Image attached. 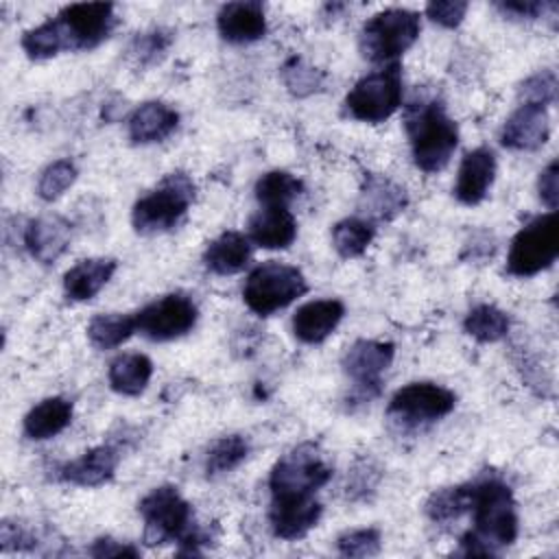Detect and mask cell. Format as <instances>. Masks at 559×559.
I'll return each instance as SVG.
<instances>
[{"label":"cell","instance_id":"e575fe53","mask_svg":"<svg viewBox=\"0 0 559 559\" xmlns=\"http://www.w3.org/2000/svg\"><path fill=\"white\" fill-rule=\"evenodd\" d=\"M76 179V166L70 159L52 162L39 177L37 192L44 201L59 199Z\"/></svg>","mask_w":559,"mask_h":559},{"label":"cell","instance_id":"4dcf8cb0","mask_svg":"<svg viewBox=\"0 0 559 559\" xmlns=\"http://www.w3.org/2000/svg\"><path fill=\"white\" fill-rule=\"evenodd\" d=\"M472 507V485H459L435 491L426 502V513L435 522H448L469 511Z\"/></svg>","mask_w":559,"mask_h":559},{"label":"cell","instance_id":"8fae6325","mask_svg":"<svg viewBox=\"0 0 559 559\" xmlns=\"http://www.w3.org/2000/svg\"><path fill=\"white\" fill-rule=\"evenodd\" d=\"M456 404L450 389L432 382H413L402 386L389 402V415L402 424H421L445 417Z\"/></svg>","mask_w":559,"mask_h":559},{"label":"cell","instance_id":"ab89813d","mask_svg":"<svg viewBox=\"0 0 559 559\" xmlns=\"http://www.w3.org/2000/svg\"><path fill=\"white\" fill-rule=\"evenodd\" d=\"M168 41H170V37H166V33H162V31L142 33L140 37H135L131 52L140 59V63H151L166 50Z\"/></svg>","mask_w":559,"mask_h":559},{"label":"cell","instance_id":"603a6c76","mask_svg":"<svg viewBox=\"0 0 559 559\" xmlns=\"http://www.w3.org/2000/svg\"><path fill=\"white\" fill-rule=\"evenodd\" d=\"M116 260L111 258H90L74 264L63 275V290L74 301L92 299L114 275Z\"/></svg>","mask_w":559,"mask_h":559},{"label":"cell","instance_id":"4316f807","mask_svg":"<svg viewBox=\"0 0 559 559\" xmlns=\"http://www.w3.org/2000/svg\"><path fill=\"white\" fill-rule=\"evenodd\" d=\"M362 205L373 218H393L406 205V194L400 186L382 177H369L367 188L362 190Z\"/></svg>","mask_w":559,"mask_h":559},{"label":"cell","instance_id":"4fadbf2b","mask_svg":"<svg viewBox=\"0 0 559 559\" xmlns=\"http://www.w3.org/2000/svg\"><path fill=\"white\" fill-rule=\"evenodd\" d=\"M395 347L384 341H356L343 356L345 373L356 382V386L376 395L380 389V373L391 365Z\"/></svg>","mask_w":559,"mask_h":559},{"label":"cell","instance_id":"836d02e7","mask_svg":"<svg viewBox=\"0 0 559 559\" xmlns=\"http://www.w3.org/2000/svg\"><path fill=\"white\" fill-rule=\"evenodd\" d=\"M247 452H249V443L240 435H229L218 439L207 452V461H205L207 476H216L234 469L240 461H245Z\"/></svg>","mask_w":559,"mask_h":559},{"label":"cell","instance_id":"d4e9b609","mask_svg":"<svg viewBox=\"0 0 559 559\" xmlns=\"http://www.w3.org/2000/svg\"><path fill=\"white\" fill-rule=\"evenodd\" d=\"M72 419V404L66 397H46L24 417V432L31 439H50Z\"/></svg>","mask_w":559,"mask_h":559},{"label":"cell","instance_id":"30bf717a","mask_svg":"<svg viewBox=\"0 0 559 559\" xmlns=\"http://www.w3.org/2000/svg\"><path fill=\"white\" fill-rule=\"evenodd\" d=\"M66 48L85 50L98 46L111 31L114 4L109 2H79L59 11L55 17Z\"/></svg>","mask_w":559,"mask_h":559},{"label":"cell","instance_id":"74e56055","mask_svg":"<svg viewBox=\"0 0 559 559\" xmlns=\"http://www.w3.org/2000/svg\"><path fill=\"white\" fill-rule=\"evenodd\" d=\"M336 548L343 557H371L380 550V533L376 528H356L338 537Z\"/></svg>","mask_w":559,"mask_h":559},{"label":"cell","instance_id":"277c9868","mask_svg":"<svg viewBox=\"0 0 559 559\" xmlns=\"http://www.w3.org/2000/svg\"><path fill=\"white\" fill-rule=\"evenodd\" d=\"M559 253V216L548 212L524 225L509 249L507 271L515 277H531L548 269Z\"/></svg>","mask_w":559,"mask_h":559},{"label":"cell","instance_id":"7c38bea8","mask_svg":"<svg viewBox=\"0 0 559 559\" xmlns=\"http://www.w3.org/2000/svg\"><path fill=\"white\" fill-rule=\"evenodd\" d=\"M138 330L151 341H170L197 323V306L183 295H166L148 306H144L138 314Z\"/></svg>","mask_w":559,"mask_h":559},{"label":"cell","instance_id":"d6986e66","mask_svg":"<svg viewBox=\"0 0 559 559\" xmlns=\"http://www.w3.org/2000/svg\"><path fill=\"white\" fill-rule=\"evenodd\" d=\"M24 245L41 264L55 262L70 245V223L61 216H39L28 223Z\"/></svg>","mask_w":559,"mask_h":559},{"label":"cell","instance_id":"ee69618b","mask_svg":"<svg viewBox=\"0 0 559 559\" xmlns=\"http://www.w3.org/2000/svg\"><path fill=\"white\" fill-rule=\"evenodd\" d=\"M94 557H138V550L133 546H127V544H120L116 539H109V537H103L98 539L92 550H90Z\"/></svg>","mask_w":559,"mask_h":559},{"label":"cell","instance_id":"7bdbcfd3","mask_svg":"<svg viewBox=\"0 0 559 559\" xmlns=\"http://www.w3.org/2000/svg\"><path fill=\"white\" fill-rule=\"evenodd\" d=\"M33 544V537L26 528L17 526V524H11V522H4L2 528H0V546L2 550H24Z\"/></svg>","mask_w":559,"mask_h":559},{"label":"cell","instance_id":"f1b7e54d","mask_svg":"<svg viewBox=\"0 0 559 559\" xmlns=\"http://www.w3.org/2000/svg\"><path fill=\"white\" fill-rule=\"evenodd\" d=\"M463 328L469 336H474L480 343H493L507 336L509 332V317L498 310L496 306L480 304L472 308L463 321Z\"/></svg>","mask_w":559,"mask_h":559},{"label":"cell","instance_id":"5bb4252c","mask_svg":"<svg viewBox=\"0 0 559 559\" xmlns=\"http://www.w3.org/2000/svg\"><path fill=\"white\" fill-rule=\"evenodd\" d=\"M321 518V504L308 496H273L269 520L282 539L304 537Z\"/></svg>","mask_w":559,"mask_h":559},{"label":"cell","instance_id":"b9f144b4","mask_svg":"<svg viewBox=\"0 0 559 559\" xmlns=\"http://www.w3.org/2000/svg\"><path fill=\"white\" fill-rule=\"evenodd\" d=\"M498 11H502L504 15H511V17H518V20H533L537 17L539 13H544L546 2H539V0H509V2H496Z\"/></svg>","mask_w":559,"mask_h":559},{"label":"cell","instance_id":"7a4b0ae2","mask_svg":"<svg viewBox=\"0 0 559 559\" xmlns=\"http://www.w3.org/2000/svg\"><path fill=\"white\" fill-rule=\"evenodd\" d=\"M474 511V535L493 546H509L518 537V515L511 489L498 480L487 478L480 483H472V507Z\"/></svg>","mask_w":559,"mask_h":559},{"label":"cell","instance_id":"d6a6232c","mask_svg":"<svg viewBox=\"0 0 559 559\" xmlns=\"http://www.w3.org/2000/svg\"><path fill=\"white\" fill-rule=\"evenodd\" d=\"M22 48L31 59H48L57 55L59 50L66 48L63 33L57 24V20H48L31 31L24 33L22 37Z\"/></svg>","mask_w":559,"mask_h":559},{"label":"cell","instance_id":"9c48e42d","mask_svg":"<svg viewBox=\"0 0 559 559\" xmlns=\"http://www.w3.org/2000/svg\"><path fill=\"white\" fill-rule=\"evenodd\" d=\"M402 103L400 66L391 63L378 72L362 76L345 98L347 111L362 122L386 120Z\"/></svg>","mask_w":559,"mask_h":559},{"label":"cell","instance_id":"e0dca14e","mask_svg":"<svg viewBox=\"0 0 559 559\" xmlns=\"http://www.w3.org/2000/svg\"><path fill=\"white\" fill-rule=\"evenodd\" d=\"M218 33L231 44H249L266 33L264 7L260 2H229L218 11Z\"/></svg>","mask_w":559,"mask_h":559},{"label":"cell","instance_id":"5b68a950","mask_svg":"<svg viewBox=\"0 0 559 559\" xmlns=\"http://www.w3.org/2000/svg\"><path fill=\"white\" fill-rule=\"evenodd\" d=\"M308 290L306 277L297 266L266 262L255 266L242 288L245 304L258 314H271L286 308Z\"/></svg>","mask_w":559,"mask_h":559},{"label":"cell","instance_id":"7402d4cb","mask_svg":"<svg viewBox=\"0 0 559 559\" xmlns=\"http://www.w3.org/2000/svg\"><path fill=\"white\" fill-rule=\"evenodd\" d=\"M179 122V114L164 103L151 100L140 105L129 118V138L135 144L159 142L168 138Z\"/></svg>","mask_w":559,"mask_h":559},{"label":"cell","instance_id":"f35d334b","mask_svg":"<svg viewBox=\"0 0 559 559\" xmlns=\"http://www.w3.org/2000/svg\"><path fill=\"white\" fill-rule=\"evenodd\" d=\"M465 11L467 2L463 0H435L426 4V15L445 28L459 26L461 20L465 17Z\"/></svg>","mask_w":559,"mask_h":559},{"label":"cell","instance_id":"484cf974","mask_svg":"<svg viewBox=\"0 0 559 559\" xmlns=\"http://www.w3.org/2000/svg\"><path fill=\"white\" fill-rule=\"evenodd\" d=\"M153 373V362L144 354H122L109 365V384L122 395H138L146 389Z\"/></svg>","mask_w":559,"mask_h":559},{"label":"cell","instance_id":"52a82bcc","mask_svg":"<svg viewBox=\"0 0 559 559\" xmlns=\"http://www.w3.org/2000/svg\"><path fill=\"white\" fill-rule=\"evenodd\" d=\"M194 199V183L181 175H168L157 190L142 197L133 205V225L138 231H162L173 227L190 207Z\"/></svg>","mask_w":559,"mask_h":559},{"label":"cell","instance_id":"44dd1931","mask_svg":"<svg viewBox=\"0 0 559 559\" xmlns=\"http://www.w3.org/2000/svg\"><path fill=\"white\" fill-rule=\"evenodd\" d=\"M249 236L262 249H284L297 236V225L288 207L260 210L249 218Z\"/></svg>","mask_w":559,"mask_h":559},{"label":"cell","instance_id":"ffe728a7","mask_svg":"<svg viewBox=\"0 0 559 559\" xmlns=\"http://www.w3.org/2000/svg\"><path fill=\"white\" fill-rule=\"evenodd\" d=\"M118 465V452L111 445H98L61 467V478L79 487H96L107 483Z\"/></svg>","mask_w":559,"mask_h":559},{"label":"cell","instance_id":"cb8c5ba5","mask_svg":"<svg viewBox=\"0 0 559 559\" xmlns=\"http://www.w3.org/2000/svg\"><path fill=\"white\" fill-rule=\"evenodd\" d=\"M251 258L249 238L238 231H225L205 249L203 262L216 275H234L245 269Z\"/></svg>","mask_w":559,"mask_h":559},{"label":"cell","instance_id":"8d00e7d4","mask_svg":"<svg viewBox=\"0 0 559 559\" xmlns=\"http://www.w3.org/2000/svg\"><path fill=\"white\" fill-rule=\"evenodd\" d=\"M282 76L286 87L297 94V96H306L312 94L314 90L321 87V72L306 66L301 59H290L284 68H282Z\"/></svg>","mask_w":559,"mask_h":559},{"label":"cell","instance_id":"6da1fadb","mask_svg":"<svg viewBox=\"0 0 559 559\" xmlns=\"http://www.w3.org/2000/svg\"><path fill=\"white\" fill-rule=\"evenodd\" d=\"M406 131L413 159L424 173L441 170L459 144L456 124L437 100L413 105L406 116Z\"/></svg>","mask_w":559,"mask_h":559},{"label":"cell","instance_id":"f546056e","mask_svg":"<svg viewBox=\"0 0 559 559\" xmlns=\"http://www.w3.org/2000/svg\"><path fill=\"white\" fill-rule=\"evenodd\" d=\"M301 192V181L286 170H271L255 183V197L269 207H288V203Z\"/></svg>","mask_w":559,"mask_h":559},{"label":"cell","instance_id":"60d3db41","mask_svg":"<svg viewBox=\"0 0 559 559\" xmlns=\"http://www.w3.org/2000/svg\"><path fill=\"white\" fill-rule=\"evenodd\" d=\"M539 199L550 207V212H557L559 203V164L552 159L539 175Z\"/></svg>","mask_w":559,"mask_h":559},{"label":"cell","instance_id":"83f0119b","mask_svg":"<svg viewBox=\"0 0 559 559\" xmlns=\"http://www.w3.org/2000/svg\"><path fill=\"white\" fill-rule=\"evenodd\" d=\"M138 330V321L131 314H98L87 325V336L98 349H111L122 345Z\"/></svg>","mask_w":559,"mask_h":559},{"label":"cell","instance_id":"d590c367","mask_svg":"<svg viewBox=\"0 0 559 559\" xmlns=\"http://www.w3.org/2000/svg\"><path fill=\"white\" fill-rule=\"evenodd\" d=\"M520 98L526 105H539L546 107L555 103L557 98V76L552 70H542L533 76H528L520 87Z\"/></svg>","mask_w":559,"mask_h":559},{"label":"cell","instance_id":"ba28073f","mask_svg":"<svg viewBox=\"0 0 559 559\" xmlns=\"http://www.w3.org/2000/svg\"><path fill=\"white\" fill-rule=\"evenodd\" d=\"M140 513L144 518V542L148 546L166 544L173 539L181 542L192 531V509L170 485L146 493L140 502Z\"/></svg>","mask_w":559,"mask_h":559},{"label":"cell","instance_id":"9a60e30c","mask_svg":"<svg viewBox=\"0 0 559 559\" xmlns=\"http://www.w3.org/2000/svg\"><path fill=\"white\" fill-rule=\"evenodd\" d=\"M548 133L546 107L522 103L502 127V144L515 151H535L548 140Z\"/></svg>","mask_w":559,"mask_h":559},{"label":"cell","instance_id":"1f68e13d","mask_svg":"<svg viewBox=\"0 0 559 559\" xmlns=\"http://www.w3.org/2000/svg\"><path fill=\"white\" fill-rule=\"evenodd\" d=\"M371 238H373V227L360 218H345L336 223L332 229L334 249L343 258L360 255L369 247Z\"/></svg>","mask_w":559,"mask_h":559},{"label":"cell","instance_id":"3957f363","mask_svg":"<svg viewBox=\"0 0 559 559\" xmlns=\"http://www.w3.org/2000/svg\"><path fill=\"white\" fill-rule=\"evenodd\" d=\"M419 28L421 24L415 11L384 9L365 22L360 50L373 63H389L413 46Z\"/></svg>","mask_w":559,"mask_h":559},{"label":"cell","instance_id":"2e32d148","mask_svg":"<svg viewBox=\"0 0 559 559\" xmlns=\"http://www.w3.org/2000/svg\"><path fill=\"white\" fill-rule=\"evenodd\" d=\"M496 175V157L489 148L480 146L469 151L459 168L454 194L465 205H476L485 199L493 183Z\"/></svg>","mask_w":559,"mask_h":559},{"label":"cell","instance_id":"8992f818","mask_svg":"<svg viewBox=\"0 0 559 559\" xmlns=\"http://www.w3.org/2000/svg\"><path fill=\"white\" fill-rule=\"evenodd\" d=\"M332 467L314 443H301L284 454L271 469V496H308L323 487Z\"/></svg>","mask_w":559,"mask_h":559},{"label":"cell","instance_id":"ac0fdd59","mask_svg":"<svg viewBox=\"0 0 559 559\" xmlns=\"http://www.w3.org/2000/svg\"><path fill=\"white\" fill-rule=\"evenodd\" d=\"M345 314V306L338 299H314L297 308L293 317V332L304 343L325 341Z\"/></svg>","mask_w":559,"mask_h":559}]
</instances>
